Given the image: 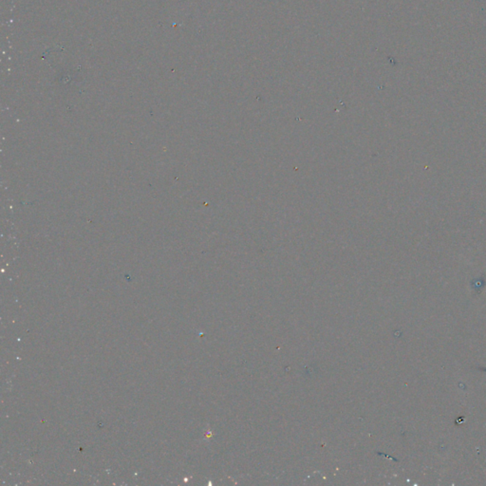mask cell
Returning a JSON list of instances; mask_svg holds the SVG:
<instances>
[{
    "mask_svg": "<svg viewBox=\"0 0 486 486\" xmlns=\"http://www.w3.org/2000/svg\"><path fill=\"white\" fill-rule=\"evenodd\" d=\"M479 370H483V371H486V368H479Z\"/></svg>",
    "mask_w": 486,
    "mask_h": 486,
    "instance_id": "cell-1",
    "label": "cell"
}]
</instances>
